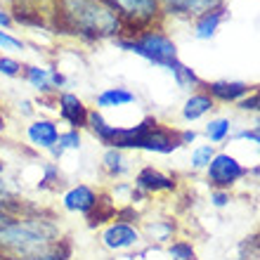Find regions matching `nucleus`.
I'll list each match as a JSON object with an SVG mask.
<instances>
[{
  "label": "nucleus",
  "mask_w": 260,
  "mask_h": 260,
  "mask_svg": "<svg viewBox=\"0 0 260 260\" xmlns=\"http://www.w3.org/2000/svg\"><path fill=\"white\" fill-rule=\"evenodd\" d=\"M116 45L121 50L135 52V55L144 57L147 62L156 64V67H164V69H171L173 64L178 62V48H175V43L166 34H161L158 28H144L140 34L130 36V38L118 36Z\"/></svg>",
  "instance_id": "obj_4"
},
{
  "label": "nucleus",
  "mask_w": 260,
  "mask_h": 260,
  "mask_svg": "<svg viewBox=\"0 0 260 260\" xmlns=\"http://www.w3.org/2000/svg\"><path fill=\"white\" fill-rule=\"evenodd\" d=\"M102 244L104 248H109L114 253H121V251H133L142 244V232L135 227V222H128V220H116L107 225V230L102 232Z\"/></svg>",
  "instance_id": "obj_7"
},
{
  "label": "nucleus",
  "mask_w": 260,
  "mask_h": 260,
  "mask_svg": "<svg viewBox=\"0 0 260 260\" xmlns=\"http://www.w3.org/2000/svg\"><path fill=\"white\" fill-rule=\"evenodd\" d=\"M21 64L17 62V59H12V57H0V74L3 76H10V78H14V76L21 74Z\"/></svg>",
  "instance_id": "obj_27"
},
{
  "label": "nucleus",
  "mask_w": 260,
  "mask_h": 260,
  "mask_svg": "<svg viewBox=\"0 0 260 260\" xmlns=\"http://www.w3.org/2000/svg\"><path fill=\"white\" fill-rule=\"evenodd\" d=\"M12 21L24 24V26H43L45 24V19H43V14L38 10H28V7H17V5L12 10Z\"/></svg>",
  "instance_id": "obj_24"
},
{
  "label": "nucleus",
  "mask_w": 260,
  "mask_h": 260,
  "mask_svg": "<svg viewBox=\"0 0 260 260\" xmlns=\"http://www.w3.org/2000/svg\"><path fill=\"white\" fill-rule=\"evenodd\" d=\"M248 175V168L244 164H239L232 154L227 151H220L211 158V164L206 168V178H208V185L215 187V189H230L232 185H237L241 178Z\"/></svg>",
  "instance_id": "obj_6"
},
{
  "label": "nucleus",
  "mask_w": 260,
  "mask_h": 260,
  "mask_svg": "<svg viewBox=\"0 0 260 260\" xmlns=\"http://www.w3.org/2000/svg\"><path fill=\"white\" fill-rule=\"evenodd\" d=\"M88 128L92 130V135H95L102 144H107V147L111 144V140H114V133H116V125H109V123H107V121H104V116L97 109L88 114Z\"/></svg>",
  "instance_id": "obj_19"
},
{
  "label": "nucleus",
  "mask_w": 260,
  "mask_h": 260,
  "mask_svg": "<svg viewBox=\"0 0 260 260\" xmlns=\"http://www.w3.org/2000/svg\"><path fill=\"white\" fill-rule=\"evenodd\" d=\"M215 156V149H213V144H199L192 149V168L194 171H204L208 168L211 164V158Z\"/></svg>",
  "instance_id": "obj_25"
},
{
  "label": "nucleus",
  "mask_w": 260,
  "mask_h": 260,
  "mask_svg": "<svg viewBox=\"0 0 260 260\" xmlns=\"http://www.w3.org/2000/svg\"><path fill=\"white\" fill-rule=\"evenodd\" d=\"M24 76H26V81L31 83L38 92H43V95L52 92L55 88H62L64 83H67V78H64L59 71H55V69L24 67Z\"/></svg>",
  "instance_id": "obj_13"
},
{
  "label": "nucleus",
  "mask_w": 260,
  "mask_h": 260,
  "mask_svg": "<svg viewBox=\"0 0 260 260\" xmlns=\"http://www.w3.org/2000/svg\"><path fill=\"white\" fill-rule=\"evenodd\" d=\"M211 204L215 208H222V206L230 204V192L227 189H213L211 192Z\"/></svg>",
  "instance_id": "obj_30"
},
{
  "label": "nucleus",
  "mask_w": 260,
  "mask_h": 260,
  "mask_svg": "<svg viewBox=\"0 0 260 260\" xmlns=\"http://www.w3.org/2000/svg\"><path fill=\"white\" fill-rule=\"evenodd\" d=\"M57 109H59V118L69 125L71 130H81L88 128V114L85 104L74 95V92H62L57 100Z\"/></svg>",
  "instance_id": "obj_9"
},
{
  "label": "nucleus",
  "mask_w": 260,
  "mask_h": 260,
  "mask_svg": "<svg viewBox=\"0 0 260 260\" xmlns=\"http://www.w3.org/2000/svg\"><path fill=\"white\" fill-rule=\"evenodd\" d=\"M173 76H175V83H178L182 90H194L197 85H201V78H199L197 74H194L189 67H185V64L175 62L171 69H168Z\"/></svg>",
  "instance_id": "obj_22"
},
{
  "label": "nucleus",
  "mask_w": 260,
  "mask_h": 260,
  "mask_svg": "<svg viewBox=\"0 0 260 260\" xmlns=\"http://www.w3.org/2000/svg\"><path fill=\"white\" fill-rule=\"evenodd\" d=\"M222 19H225V7H218V10H213V12H206V14H201V17H197L194 36H197L199 41H211Z\"/></svg>",
  "instance_id": "obj_15"
},
{
  "label": "nucleus",
  "mask_w": 260,
  "mask_h": 260,
  "mask_svg": "<svg viewBox=\"0 0 260 260\" xmlns=\"http://www.w3.org/2000/svg\"><path fill=\"white\" fill-rule=\"evenodd\" d=\"M173 232H175L173 220H154V222H147V225H144V234H147L151 241H156V244L171 241Z\"/></svg>",
  "instance_id": "obj_20"
},
{
  "label": "nucleus",
  "mask_w": 260,
  "mask_h": 260,
  "mask_svg": "<svg viewBox=\"0 0 260 260\" xmlns=\"http://www.w3.org/2000/svg\"><path fill=\"white\" fill-rule=\"evenodd\" d=\"M0 50H24V43H21V38H14L0 28Z\"/></svg>",
  "instance_id": "obj_28"
},
{
  "label": "nucleus",
  "mask_w": 260,
  "mask_h": 260,
  "mask_svg": "<svg viewBox=\"0 0 260 260\" xmlns=\"http://www.w3.org/2000/svg\"><path fill=\"white\" fill-rule=\"evenodd\" d=\"M102 166L111 178H123L125 173L130 171V161H128V156H125V151L116 149V147H107V149H104Z\"/></svg>",
  "instance_id": "obj_16"
},
{
  "label": "nucleus",
  "mask_w": 260,
  "mask_h": 260,
  "mask_svg": "<svg viewBox=\"0 0 260 260\" xmlns=\"http://www.w3.org/2000/svg\"><path fill=\"white\" fill-rule=\"evenodd\" d=\"M100 194L88 185H74L69 187L62 197V206L64 211L69 213H78V215H90L100 206Z\"/></svg>",
  "instance_id": "obj_8"
},
{
  "label": "nucleus",
  "mask_w": 260,
  "mask_h": 260,
  "mask_svg": "<svg viewBox=\"0 0 260 260\" xmlns=\"http://www.w3.org/2000/svg\"><path fill=\"white\" fill-rule=\"evenodd\" d=\"M158 3H161V12L180 14V17H201L222 7V0H158Z\"/></svg>",
  "instance_id": "obj_10"
},
{
  "label": "nucleus",
  "mask_w": 260,
  "mask_h": 260,
  "mask_svg": "<svg viewBox=\"0 0 260 260\" xmlns=\"http://www.w3.org/2000/svg\"><path fill=\"white\" fill-rule=\"evenodd\" d=\"M67 246L55 220L43 215H14L0 227V255L14 260H36Z\"/></svg>",
  "instance_id": "obj_1"
},
{
  "label": "nucleus",
  "mask_w": 260,
  "mask_h": 260,
  "mask_svg": "<svg viewBox=\"0 0 260 260\" xmlns=\"http://www.w3.org/2000/svg\"><path fill=\"white\" fill-rule=\"evenodd\" d=\"M239 109L241 111H260V90L253 92V95L244 97V100L239 102Z\"/></svg>",
  "instance_id": "obj_29"
},
{
  "label": "nucleus",
  "mask_w": 260,
  "mask_h": 260,
  "mask_svg": "<svg viewBox=\"0 0 260 260\" xmlns=\"http://www.w3.org/2000/svg\"><path fill=\"white\" fill-rule=\"evenodd\" d=\"M55 28L57 34L102 41L123 34V19L107 0H57Z\"/></svg>",
  "instance_id": "obj_2"
},
{
  "label": "nucleus",
  "mask_w": 260,
  "mask_h": 260,
  "mask_svg": "<svg viewBox=\"0 0 260 260\" xmlns=\"http://www.w3.org/2000/svg\"><path fill=\"white\" fill-rule=\"evenodd\" d=\"M97 109H116V107H125V104L135 102V95L125 88H107L97 95Z\"/></svg>",
  "instance_id": "obj_17"
},
{
  "label": "nucleus",
  "mask_w": 260,
  "mask_h": 260,
  "mask_svg": "<svg viewBox=\"0 0 260 260\" xmlns=\"http://www.w3.org/2000/svg\"><path fill=\"white\" fill-rule=\"evenodd\" d=\"M135 189L140 194H156V192H173L175 189V180L166 173L156 171V168H142L135 175Z\"/></svg>",
  "instance_id": "obj_11"
},
{
  "label": "nucleus",
  "mask_w": 260,
  "mask_h": 260,
  "mask_svg": "<svg viewBox=\"0 0 260 260\" xmlns=\"http://www.w3.org/2000/svg\"><path fill=\"white\" fill-rule=\"evenodd\" d=\"M81 144H83V140H81V130H71L69 128L67 133H59V140H57V144H55V149L50 151L55 158H59L64 154V151H74V149H81Z\"/></svg>",
  "instance_id": "obj_21"
},
{
  "label": "nucleus",
  "mask_w": 260,
  "mask_h": 260,
  "mask_svg": "<svg viewBox=\"0 0 260 260\" xmlns=\"http://www.w3.org/2000/svg\"><path fill=\"white\" fill-rule=\"evenodd\" d=\"M213 109V97L208 92H194L182 107V116L185 121H199Z\"/></svg>",
  "instance_id": "obj_18"
},
{
  "label": "nucleus",
  "mask_w": 260,
  "mask_h": 260,
  "mask_svg": "<svg viewBox=\"0 0 260 260\" xmlns=\"http://www.w3.org/2000/svg\"><path fill=\"white\" fill-rule=\"evenodd\" d=\"M230 130H232L230 118H213V121L206 123V137H208L211 142L220 144V142H225L227 137H230Z\"/></svg>",
  "instance_id": "obj_23"
},
{
  "label": "nucleus",
  "mask_w": 260,
  "mask_h": 260,
  "mask_svg": "<svg viewBox=\"0 0 260 260\" xmlns=\"http://www.w3.org/2000/svg\"><path fill=\"white\" fill-rule=\"evenodd\" d=\"M237 140H248V142H253V144H258V149H260V133H255V130H239L237 133Z\"/></svg>",
  "instance_id": "obj_31"
},
{
  "label": "nucleus",
  "mask_w": 260,
  "mask_h": 260,
  "mask_svg": "<svg viewBox=\"0 0 260 260\" xmlns=\"http://www.w3.org/2000/svg\"><path fill=\"white\" fill-rule=\"evenodd\" d=\"M3 171H5V166L0 164V192H10V185H7L5 175H3Z\"/></svg>",
  "instance_id": "obj_34"
},
{
  "label": "nucleus",
  "mask_w": 260,
  "mask_h": 260,
  "mask_svg": "<svg viewBox=\"0 0 260 260\" xmlns=\"http://www.w3.org/2000/svg\"><path fill=\"white\" fill-rule=\"evenodd\" d=\"M197 140V133L194 130H185V133H180V142L187 144V142H194Z\"/></svg>",
  "instance_id": "obj_33"
},
{
  "label": "nucleus",
  "mask_w": 260,
  "mask_h": 260,
  "mask_svg": "<svg viewBox=\"0 0 260 260\" xmlns=\"http://www.w3.org/2000/svg\"><path fill=\"white\" fill-rule=\"evenodd\" d=\"M14 21H12V12L7 10V7L0 5V28H10Z\"/></svg>",
  "instance_id": "obj_32"
},
{
  "label": "nucleus",
  "mask_w": 260,
  "mask_h": 260,
  "mask_svg": "<svg viewBox=\"0 0 260 260\" xmlns=\"http://www.w3.org/2000/svg\"><path fill=\"white\" fill-rule=\"evenodd\" d=\"M168 253H171L173 260H197L192 244H187V241H173L168 246Z\"/></svg>",
  "instance_id": "obj_26"
},
{
  "label": "nucleus",
  "mask_w": 260,
  "mask_h": 260,
  "mask_svg": "<svg viewBox=\"0 0 260 260\" xmlns=\"http://www.w3.org/2000/svg\"><path fill=\"white\" fill-rule=\"evenodd\" d=\"M26 137L36 149L52 151L57 140H59V128H57V123L50 121V118H38V121H34L31 125H26Z\"/></svg>",
  "instance_id": "obj_12"
},
{
  "label": "nucleus",
  "mask_w": 260,
  "mask_h": 260,
  "mask_svg": "<svg viewBox=\"0 0 260 260\" xmlns=\"http://www.w3.org/2000/svg\"><path fill=\"white\" fill-rule=\"evenodd\" d=\"M208 95L220 102H241L246 95H251V85L241 81H215L208 83Z\"/></svg>",
  "instance_id": "obj_14"
},
{
  "label": "nucleus",
  "mask_w": 260,
  "mask_h": 260,
  "mask_svg": "<svg viewBox=\"0 0 260 260\" xmlns=\"http://www.w3.org/2000/svg\"><path fill=\"white\" fill-rule=\"evenodd\" d=\"M109 147H116V149H142V151H154V154H173L182 147L180 142V133L171 128H164L158 125L156 118L147 116L144 121H140L137 125H130V128H118L114 133V140H111Z\"/></svg>",
  "instance_id": "obj_3"
},
{
  "label": "nucleus",
  "mask_w": 260,
  "mask_h": 260,
  "mask_svg": "<svg viewBox=\"0 0 260 260\" xmlns=\"http://www.w3.org/2000/svg\"><path fill=\"white\" fill-rule=\"evenodd\" d=\"M0 130H5V118H3V114H0Z\"/></svg>",
  "instance_id": "obj_35"
},
{
  "label": "nucleus",
  "mask_w": 260,
  "mask_h": 260,
  "mask_svg": "<svg viewBox=\"0 0 260 260\" xmlns=\"http://www.w3.org/2000/svg\"><path fill=\"white\" fill-rule=\"evenodd\" d=\"M5 3H14V0H5Z\"/></svg>",
  "instance_id": "obj_36"
},
{
  "label": "nucleus",
  "mask_w": 260,
  "mask_h": 260,
  "mask_svg": "<svg viewBox=\"0 0 260 260\" xmlns=\"http://www.w3.org/2000/svg\"><path fill=\"white\" fill-rule=\"evenodd\" d=\"M118 17L123 19L125 38L140 34L161 14V3L158 0H107Z\"/></svg>",
  "instance_id": "obj_5"
}]
</instances>
